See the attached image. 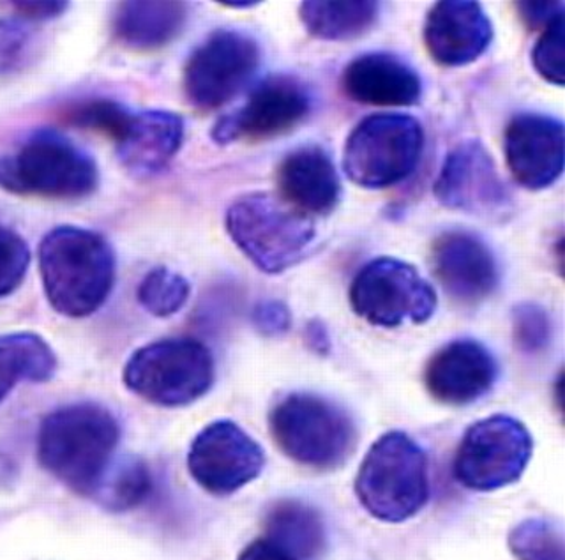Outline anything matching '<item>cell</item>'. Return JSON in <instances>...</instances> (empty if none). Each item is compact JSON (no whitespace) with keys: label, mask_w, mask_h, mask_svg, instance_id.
Listing matches in <instances>:
<instances>
[{"label":"cell","mask_w":565,"mask_h":560,"mask_svg":"<svg viewBox=\"0 0 565 560\" xmlns=\"http://www.w3.org/2000/svg\"><path fill=\"white\" fill-rule=\"evenodd\" d=\"M38 262L44 296L64 317H90L114 290V247L94 230L73 225L50 230L40 243Z\"/></svg>","instance_id":"2"},{"label":"cell","mask_w":565,"mask_h":560,"mask_svg":"<svg viewBox=\"0 0 565 560\" xmlns=\"http://www.w3.org/2000/svg\"><path fill=\"white\" fill-rule=\"evenodd\" d=\"M191 285L182 274L163 265L154 267L138 285L137 299L152 317L168 318L179 314L190 300Z\"/></svg>","instance_id":"27"},{"label":"cell","mask_w":565,"mask_h":560,"mask_svg":"<svg viewBox=\"0 0 565 560\" xmlns=\"http://www.w3.org/2000/svg\"><path fill=\"white\" fill-rule=\"evenodd\" d=\"M521 22L532 31H544L555 18L564 14V2H518Z\"/></svg>","instance_id":"35"},{"label":"cell","mask_w":565,"mask_h":560,"mask_svg":"<svg viewBox=\"0 0 565 560\" xmlns=\"http://www.w3.org/2000/svg\"><path fill=\"white\" fill-rule=\"evenodd\" d=\"M253 326L260 335L276 338L287 335L291 327V314L288 306L278 299L262 300L252 314Z\"/></svg>","instance_id":"34"},{"label":"cell","mask_w":565,"mask_h":560,"mask_svg":"<svg viewBox=\"0 0 565 560\" xmlns=\"http://www.w3.org/2000/svg\"><path fill=\"white\" fill-rule=\"evenodd\" d=\"M534 453L525 424L497 414L477 421L459 442L455 476L465 488L494 492L520 482Z\"/></svg>","instance_id":"10"},{"label":"cell","mask_w":565,"mask_h":560,"mask_svg":"<svg viewBox=\"0 0 565 560\" xmlns=\"http://www.w3.org/2000/svg\"><path fill=\"white\" fill-rule=\"evenodd\" d=\"M225 225L235 246L267 274L299 264L317 237L311 218L267 193L246 194L232 203Z\"/></svg>","instance_id":"5"},{"label":"cell","mask_w":565,"mask_h":560,"mask_svg":"<svg viewBox=\"0 0 565 560\" xmlns=\"http://www.w3.org/2000/svg\"><path fill=\"white\" fill-rule=\"evenodd\" d=\"M305 344L311 352L317 353V356H329L331 352L332 344L331 336H329V331H327L326 324L322 320H309L305 327Z\"/></svg>","instance_id":"38"},{"label":"cell","mask_w":565,"mask_h":560,"mask_svg":"<svg viewBox=\"0 0 565 560\" xmlns=\"http://www.w3.org/2000/svg\"><path fill=\"white\" fill-rule=\"evenodd\" d=\"M509 550L516 560H565L562 530L544 518H529L509 532Z\"/></svg>","instance_id":"28"},{"label":"cell","mask_w":565,"mask_h":560,"mask_svg":"<svg viewBox=\"0 0 565 560\" xmlns=\"http://www.w3.org/2000/svg\"><path fill=\"white\" fill-rule=\"evenodd\" d=\"M564 124L541 114H520L503 133V155L518 184L539 191L564 172Z\"/></svg>","instance_id":"15"},{"label":"cell","mask_w":565,"mask_h":560,"mask_svg":"<svg viewBox=\"0 0 565 560\" xmlns=\"http://www.w3.org/2000/svg\"><path fill=\"white\" fill-rule=\"evenodd\" d=\"M184 141V120L167 110L135 112L117 144L120 163L135 176H154L170 165Z\"/></svg>","instance_id":"21"},{"label":"cell","mask_w":565,"mask_h":560,"mask_svg":"<svg viewBox=\"0 0 565 560\" xmlns=\"http://www.w3.org/2000/svg\"><path fill=\"white\" fill-rule=\"evenodd\" d=\"M152 490V477L146 462L135 456L115 462L93 499L111 511L138 508Z\"/></svg>","instance_id":"26"},{"label":"cell","mask_w":565,"mask_h":560,"mask_svg":"<svg viewBox=\"0 0 565 560\" xmlns=\"http://www.w3.org/2000/svg\"><path fill=\"white\" fill-rule=\"evenodd\" d=\"M313 96L297 76L276 75L253 88L243 108L225 115L212 129L217 146L235 141H265L282 137L308 119Z\"/></svg>","instance_id":"12"},{"label":"cell","mask_w":565,"mask_h":560,"mask_svg":"<svg viewBox=\"0 0 565 560\" xmlns=\"http://www.w3.org/2000/svg\"><path fill=\"white\" fill-rule=\"evenodd\" d=\"M532 64L550 84H565V18H555L544 29L532 52Z\"/></svg>","instance_id":"32"},{"label":"cell","mask_w":565,"mask_h":560,"mask_svg":"<svg viewBox=\"0 0 565 560\" xmlns=\"http://www.w3.org/2000/svg\"><path fill=\"white\" fill-rule=\"evenodd\" d=\"M265 538L296 560H318L326 553L323 518L309 504L296 499L274 503L264 518Z\"/></svg>","instance_id":"23"},{"label":"cell","mask_w":565,"mask_h":560,"mask_svg":"<svg viewBox=\"0 0 565 560\" xmlns=\"http://www.w3.org/2000/svg\"><path fill=\"white\" fill-rule=\"evenodd\" d=\"M380 4L371 0L320 2L308 0L299 9V18L309 35L317 40H355L366 34L379 20Z\"/></svg>","instance_id":"25"},{"label":"cell","mask_w":565,"mask_h":560,"mask_svg":"<svg viewBox=\"0 0 565 560\" xmlns=\"http://www.w3.org/2000/svg\"><path fill=\"white\" fill-rule=\"evenodd\" d=\"M221 4L226 6V8H241V9H247V8H255L258 2H230V0H226V2H221Z\"/></svg>","instance_id":"39"},{"label":"cell","mask_w":565,"mask_h":560,"mask_svg":"<svg viewBox=\"0 0 565 560\" xmlns=\"http://www.w3.org/2000/svg\"><path fill=\"white\" fill-rule=\"evenodd\" d=\"M57 356L35 332L0 336V403L22 382L43 384L55 377Z\"/></svg>","instance_id":"24"},{"label":"cell","mask_w":565,"mask_h":560,"mask_svg":"<svg viewBox=\"0 0 565 560\" xmlns=\"http://www.w3.org/2000/svg\"><path fill=\"white\" fill-rule=\"evenodd\" d=\"M237 560H296L267 538L256 539L244 548Z\"/></svg>","instance_id":"37"},{"label":"cell","mask_w":565,"mask_h":560,"mask_svg":"<svg viewBox=\"0 0 565 560\" xmlns=\"http://www.w3.org/2000/svg\"><path fill=\"white\" fill-rule=\"evenodd\" d=\"M497 379V359L476 340L450 341L429 359L424 370V385L433 400L452 406L481 400Z\"/></svg>","instance_id":"17"},{"label":"cell","mask_w":565,"mask_h":560,"mask_svg":"<svg viewBox=\"0 0 565 560\" xmlns=\"http://www.w3.org/2000/svg\"><path fill=\"white\" fill-rule=\"evenodd\" d=\"M260 66V49L244 32H212L185 62L184 94L199 110L211 112L232 102Z\"/></svg>","instance_id":"11"},{"label":"cell","mask_w":565,"mask_h":560,"mask_svg":"<svg viewBox=\"0 0 565 560\" xmlns=\"http://www.w3.org/2000/svg\"><path fill=\"white\" fill-rule=\"evenodd\" d=\"M281 200L305 216H329L341 199L338 170L326 150L300 147L282 159L276 173Z\"/></svg>","instance_id":"20"},{"label":"cell","mask_w":565,"mask_h":560,"mask_svg":"<svg viewBox=\"0 0 565 560\" xmlns=\"http://www.w3.org/2000/svg\"><path fill=\"white\" fill-rule=\"evenodd\" d=\"M552 320L543 306L521 303L512 309V340L521 353H543L552 344Z\"/></svg>","instance_id":"31"},{"label":"cell","mask_w":565,"mask_h":560,"mask_svg":"<svg viewBox=\"0 0 565 560\" xmlns=\"http://www.w3.org/2000/svg\"><path fill=\"white\" fill-rule=\"evenodd\" d=\"M122 430L114 412L93 402L70 403L44 415L38 459L75 494L94 497L115 464Z\"/></svg>","instance_id":"1"},{"label":"cell","mask_w":565,"mask_h":560,"mask_svg":"<svg viewBox=\"0 0 565 560\" xmlns=\"http://www.w3.org/2000/svg\"><path fill=\"white\" fill-rule=\"evenodd\" d=\"M190 9L177 0H128L111 18V34L124 49L156 52L184 31Z\"/></svg>","instance_id":"22"},{"label":"cell","mask_w":565,"mask_h":560,"mask_svg":"<svg viewBox=\"0 0 565 560\" xmlns=\"http://www.w3.org/2000/svg\"><path fill=\"white\" fill-rule=\"evenodd\" d=\"M132 112L111 99H90L67 108L64 119L75 128L102 133L111 140H119Z\"/></svg>","instance_id":"29"},{"label":"cell","mask_w":565,"mask_h":560,"mask_svg":"<svg viewBox=\"0 0 565 560\" xmlns=\"http://www.w3.org/2000/svg\"><path fill=\"white\" fill-rule=\"evenodd\" d=\"M99 170L87 150L55 129H40L0 156V190L22 197L76 200L96 191Z\"/></svg>","instance_id":"3"},{"label":"cell","mask_w":565,"mask_h":560,"mask_svg":"<svg viewBox=\"0 0 565 560\" xmlns=\"http://www.w3.org/2000/svg\"><path fill=\"white\" fill-rule=\"evenodd\" d=\"M433 193L444 208L477 216H500L511 208V194L499 176L493 156L477 138L461 141L449 150Z\"/></svg>","instance_id":"14"},{"label":"cell","mask_w":565,"mask_h":560,"mask_svg":"<svg viewBox=\"0 0 565 560\" xmlns=\"http://www.w3.org/2000/svg\"><path fill=\"white\" fill-rule=\"evenodd\" d=\"M341 88L352 102L382 108L417 105L423 96L417 71L385 52L353 59L341 75Z\"/></svg>","instance_id":"19"},{"label":"cell","mask_w":565,"mask_h":560,"mask_svg":"<svg viewBox=\"0 0 565 560\" xmlns=\"http://www.w3.org/2000/svg\"><path fill=\"white\" fill-rule=\"evenodd\" d=\"M424 129L406 114H373L352 129L343 152V170L350 181L384 190L405 181L419 165Z\"/></svg>","instance_id":"8"},{"label":"cell","mask_w":565,"mask_h":560,"mask_svg":"<svg viewBox=\"0 0 565 560\" xmlns=\"http://www.w3.org/2000/svg\"><path fill=\"white\" fill-rule=\"evenodd\" d=\"M216 367L211 350L194 338L152 341L132 352L122 371L124 385L152 405H191L211 391Z\"/></svg>","instance_id":"7"},{"label":"cell","mask_w":565,"mask_h":560,"mask_svg":"<svg viewBox=\"0 0 565 560\" xmlns=\"http://www.w3.org/2000/svg\"><path fill=\"white\" fill-rule=\"evenodd\" d=\"M14 8H17L18 14L26 22L35 23V22H49V20H53V18L61 17V14L66 13L67 2H49V0H44V2H14Z\"/></svg>","instance_id":"36"},{"label":"cell","mask_w":565,"mask_h":560,"mask_svg":"<svg viewBox=\"0 0 565 560\" xmlns=\"http://www.w3.org/2000/svg\"><path fill=\"white\" fill-rule=\"evenodd\" d=\"M429 262L435 278L458 305L484 303L499 287V264L484 241L468 232H446L431 244Z\"/></svg>","instance_id":"16"},{"label":"cell","mask_w":565,"mask_h":560,"mask_svg":"<svg viewBox=\"0 0 565 560\" xmlns=\"http://www.w3.org/2000/svg\"><path fill=\"white\" fill-rule=\"evenodd\" d=\"M350 306L371 326L424 324L437 309V292L408 262L380 256L367 262L350 285Z\"/></svg>","instance_id":"9"},{"label":"cell","mask_w":565,"mask_h":560,"mask_svg":"<svg viewBox=\"0 0 565 560\" xmlns=\"http://www.w3.org/2000/svg\"><path fill=\"white\" fill-rule=\"evenodd\" d=\"M31 267V247L14 230L0 225V299L22 287Z\"/></svg>","instance_id":"33"},{"label":"cell","mask_w":565,"mask_h":560,"mask_svg":"<svg viewBox=\"0 0 565 560\" xmlns=\"http://www.w3.org/2000/svg\"><path fill=\"white\" fill-rule=\"evenodd\" d=\"M493 41V25L479 2L441 0L424 23V44L433 61L461 67L484 55Z\"/></svg>","instance_id":"18"},{"label":"cell","mask_w":565,"mask_h":560,"mask_svg":"<svg viewBox=\"0 0 565 560\" xmlns=\"http://www.w3.org/2000/svg\"><path fill=\"white\" fill-rule=\"evenodd\" d=\"M35 53V32L23 18H0V78L20 73Z\"/></svg>","instance_id":"30"},{"label":"cell","mask_w":565,"mask_h":560,"mask_svg":"<svg viewBox=\"0 0 565 560\" xmlns=\"http://www.w3.org/2000/svg\"><path fill=\"white\" fill-rule=\"evenodd\" d=\"M264 467L260 444L230 420L207 424L188 453V471L194 483L216 497L235 494L255 482Z\"/></svg>","instance_id":"13"},{"label":"cell","mask_w":565,"mask_h":560,"mask_svg":"<svg viewBox=\"0 0 565 560\" xmlns=\"http://www.w3.org/2000/svg\"><path fill=\"white\" fill-rule=\"evenodd\" d=\"M269 424L279 450L313 471L343 467L358 446L352 418L341 406L315 394L282 398L270 412Z\"/></svg>","instance_id":"6"},{"label":"cell","mask_w":565,"mask_h":560,"mask_svg":"<svg viewBox=\"0 0 565 560\" xmlns=\"http://www.w3.org/2000/svg\"><path fill=\"white\" fill-rule=\"evenodd\" d=\"M355 495L376 520H411L428 504V456L405 432L384 433L362 459Z\"/></svg>","instance_id":"4"}]
</instances>
